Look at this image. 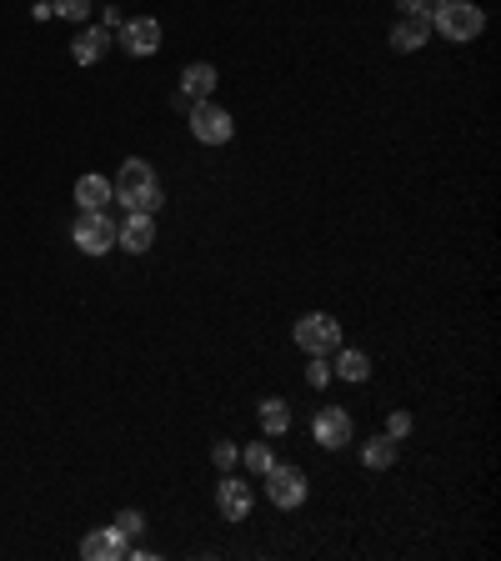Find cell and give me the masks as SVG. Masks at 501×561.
<instances>
[{
	"instance_id": "20",
	"label": "cell",
	"mask_w": 501,
	"mask_h": 561,
	"mask_svg": "<svg viewBox=\"0 0 501 561\" xmlns=\"http://www.w3.org/2000/svg\"><path fill=\"white\" fill-rule=\"evenodd\" d=\"M111 526H116V531H121V536L131 541V536H141V526H146V516H141V511H121V516H116Z\"/></svg>"
},
{
	"instance_id": "26",
	"label": "cell",
	"mask_w": 501,
	"mask_h": 561,
	"mask_svg": "<svg viewBox=\"0 0 501 561\" xmlns=\"http://www.w3.org/2000/svg\"><path fill=\"white\" fill-rule=\"evenodd\" d=\"M121 26H126V16L116 6H106V31H121Z\"/></svg>"
},
{
	"instance_id": "4",
	"label": "cell",
	"mask_w": 501,
	"mask_h": 561,
	"mask_svg": "<svg viewBox=\"0 0 501 561\" xmlns=\"http://www.w3.org/2000/svg\"><path fill=\"white\" fill-rule=\"evenodd\" d=\"M191 136H196L201 146H226V141L236 136V121H231V111L216 106V101H191Z\"/></svg>"
},
{
	"instance_id": "17",
	"label": "cell",
	"mask_w": 501,
	"mask_h": 561,
	"mask_svg": "<svg viewBox=\"0 0 501 561\" xmlns=\"http://www.w3.org/2000/svg\"><path fill=\"white\" fill-rule=\"evenodd\" d=\"M261 431H266V436H286V431H291V406H286L281 396H266V401H261Z\"/></svg>"
},
{
	"instance_id": "2",
	"label": "cell",
	"mask_w": 501,
	"mask_h": 561,
	"mask_svg": "<svg viewBox=\"0 0 501 561\" xmlns=\"http://www.w3.org/2000/svg\"><path fill=\"white\" fill-rule=\"evenodd\" d=\"M431 26L446 41H476L486 31V11L476 6V0H441V6L431 11Z\"/></svg>"
},
{
	"instance_id": "19",
	"label": "cell",
	"mask_w": 501,
	"mask_h": 561,
	"mask_svg": "<svg viewBox=\"0 0 501 561\" xmlns=\"http://www.w3.org/2000/svg\"><path fill=\"white\" fill-rule=\"evenodd\" d=\"M246 466H251V476H266V471L276 466V451H271V441H256V446H246Z\"/></svg>"
},
{
	"instance_id": "9",
	"label": "cell",
	"mask_w": 501,
	"mask_h": 561,
	"mask_svg": "<svg viewBox=\"0 0 501 561\" xmlns=\"http://www.w3.org/2000/svg\"><path fill=\"white\" fill-rule=\"evenodd\" d=\"M311 431H316V441H321L326 451H336V446L351 441V411H341V406H321Z\"/></svg>"
},
{
	"instance_id": "10",
	"label": "cell",
	"mask_w": 501,
	"mask_h": 561,
	"mask_svg": "<svg viewBox=\"0 0 501 561\" xmlns=\"http://www.w3.org/2000/svg\"><path fill=\"white\" fill-rule=\"evenodd\" d=\"M251 501H256V496H251V486H246V481H236V476L226 471V476H221V486H216V506H221V516H226V521H246V516H251Z\"/></svg>"
},
{
	"instance_id": "8",
	"label": "cell",
	"mask_w": 501,
	"mask_h": 561,
	"mask_svg": "<svg viewBox=\"0 0 501 561\" xmlns=\"http://www.w3.org/2000/svg\"><path fill=\"white\" fill-rule=\"evenodd\" d=\"M116 246H126L131 256H146V251L156 246V216L131 211V221H126V226H116Z\"/></svg>"
},
{
	"instance_id": "25",
	"label": "cell",
	"mask_w": 501,
	"mask_h": 561,
	"mask_svg": "<svg viewBox=\"0 0 501 561\" xmlns=\"http://www.w3.org/2000/svg\"><path fill=\"white\" fill-rule=\"evenodd\" d=\"M396 6H401L406 16H426V21H431V0H396Z\"/></svg>"
},
{
	"instance_id": "12",
	"label": "cell",
	"mask_w": 501,
	"mask_h": 561,
	"mask_svg": "<svg viewBox=\"0 0 501 561\" xmlns=\"http://www.w3.org/2000/svg\"><path fill=\"white\" fill-rule=\"evenodd\" d=\"M81 556H86V561H116V556H126V536H121L116 526L91 531V536L81 541Z\"/></svg>"
},
{
	"instance_id": "16",
	"label": "cell",
	"mask_w": 501,
	"mask_h": 561,
	"mask_svg": "<svg viewBox=\"0 0 501 561\" xmlns=\"http://www.w3.org/2000/svg\"><path fill=\"white\" fill-rule=\"evenodd\" d=\"M336 376L341 381H366L371 376V356L356 346H336Z\"/></svg>"
},
{
	"instance_id": "7",
	"label": "cell",
	"mask_w": 501,
	"mask_h": 561,
	"mask_svg": "<svg viewBox=\"0 0 501 561\" xmlns=\"http://www.w3.org/2000/svg\"><path fill=\"white\" fill-rule=\"evenodd\" d=\"M121 46H126V56H156V51H161V21H156V16L126 21V26H121Z\"/></svg>"
},
{
	"instance_id": "21",
	"label": "cell",
	"mask_w": 501,
	"mask_h": 561,
	"mask_svg": "<svg viewBox=\"0 0 501 561\" xmlns=\"http://www.w3.org/2000/svg\"><path fill=\"white\" fill-rule=\"evenodd\" d=\"M56 16H66V21H86V16H91V0H56Z\"/></svg>"
},
{
	"instance_id": "1",
	"label": "cell",
	"mask_w": 501,
	"mask_h": 561,
	"mask_svg": "<svg viewBox=\"0 0 501 561\" xmlns=\"http://www.w3.org/2000/svg\"><path fill=\"white\" fill-rule=\"evenodd\" d=\"M111 191H116V201H121L126 211H146V216H156L161 201H166V196H161V181H156V171H151V161H136V156L116 171V186H111Z\"/></svg>"
},
{
	"instance_id": "5",
	"label": "cell",
	"mask_w": 501,
	"mask_h": 561,
	"mask_svg": "<svg viewBox=\"0 0 501 561\" xmlns=\"http://www.w3.org/2000/svg\"><path fill=\"white\" fill-rule=\"evenodd\" d=\"M266 496H271V506H281V511H296L301 501H306V476H301V466H271L266 476Z\"/></svg>"
},
{
	"instance_id": "3",
	"label": "cell",
	"mask_w": 501,
	"mask_h": 561,
	"mask_svg": "<svg viewBox=\"0 0 501 561\" xmlns=\"http://www.w3.org/2000/svg\"><path fill=\"white\" fill-rule=\"evenodd\" d=\"M296 346H301L306 356H331V351L341 346V321L326 316V311H306V316L296 321Z\"/></svg>"
},
{
	"instance_id": "11",
	"label": "cell",
	"mask_w": 501,
	"mask_h": 561,
	"mask_svg": "<svg viewBox=\"0 0 501 561\" xmlns=\"http://www.w3.org/2000/svg\"><path fill=\"white\" fill-rule=\"evenodd\" d=\"M431 41V21L426 16H406L401 26H391V51L396 56H411V51H421Z\"/></svg>"
},
{
	"instance_id": "23",
	"label": "cell",
	"mask_w": 501,
	"mask_h": 561,
	"mask_svg": "<svg viewBox=\"0 0 501 561\" xmlns=\"http://www.w3.org/2000/svg\"><path fill=\"white\" fill-rule=\"evenodd\" d=\"M306 381H311V386H326V381H331V366H326L321 356H311V361H306Z\"/></svg>"
},
{
	"instance_id": "14",
	"label": "cell",
	"mask_w": 501,
	"mask_h": 561,
	"mask_svg": "<svg viewBox=\"0 0 501 561\" xmlns=\"http://www.w3.org/2000/svg\"><path fill=\"white\" fill-rule=\"evenodd\" d=\"M106 46H111V31L101 26V31H81L76 41H71V61L76 66H96L101 56H106Z\"/></svg>"
},
{
	"instance_id": "13",
	"label": "cell",
	"mask_w": 501,
	"mask_h": 561,
	"mask_svg": "<svg viewBox=\"0 0 501 561\" xmlns=\"http://www.w3.org/2000/svg\"><path fill=\"white\" fill-rule=\"evenodd\" d=\"M221 86V76H216V66L211 61H196V66H186L181 71V91L191 96V101H211V91Z\"/></svg>"
},
{
	"instance_id": "6",
	"label": "cell",
	"mask_w": 501,
	"mask_h": 561,
	"mask_svg": "<svg viewBox=\"0 0 501 561\" xmlns=\"http://www.w3.org/2000/svg\"><path fill=\"white\" fill-rule=\"evenodd\" d=\"M71 241H76L86 256H106V251L116 246V226H111V216H106V211H81V221H76Z\"/></svg>"
},
{
	"instance_id": "22",
	"label": "cell",
	"mask_w": 501,
	"mask_h": 561,
	"mask_svg": "<svg viewBox=\"0 0 501 561\" xmlns=\"http://www.w3.org/2000/svg\"><path fill=\"white\" fill-rule=\"evenodd\" d=\"M386 436H391V441L411 436V411H391V416H386Z\"/></svg>"
},
{
	"instance_id": "15",
	"label": "cell",
	"mask_w": 501,
	"mask_h": 561,
	"mask_svg": "<svg viewBox=\"0 0 501 561\" xmlns=\"http://www.w3.org/2000/svg\"><path fill=\"white\" fill-rule=\"evenodd\" d=\"M111 196H116V191H111L106 176H81V181H76V201H81V211H106Z\"/></svg>"
},
{
	"instance_id": "24",
	"label": "cell",
	"mask_w": 501,
	"mask_h": 561,
	"mask_svg": "<svg viewBox=\"0 0 501 561\" xmlns=\"http://www.w3.org/2000/svg\"><path fill=\"white\" fill-rule=\"evenodd\" d=\"M211 456H216V466H221V471H231V466L241 461V451H236L231 441H216V451H211Z\"/></svg>"
},
{
	"instance_id": "18",
	"label": "cell",
	"mask_w": 501,
	"mask_h": 561,
	"mask_svg": "<svg viewBox=\"0 0 501 561\" xmlns=\"http://www.w3.org/2000/svg\"><path fill=\"white\" fill-rule=\"evenodd\" d=\"M361 461H366L371 471H386V466L396 461V441H391L386 431H381V436H371V441L361 446Z\"/></svg>"
}]
</instances>
